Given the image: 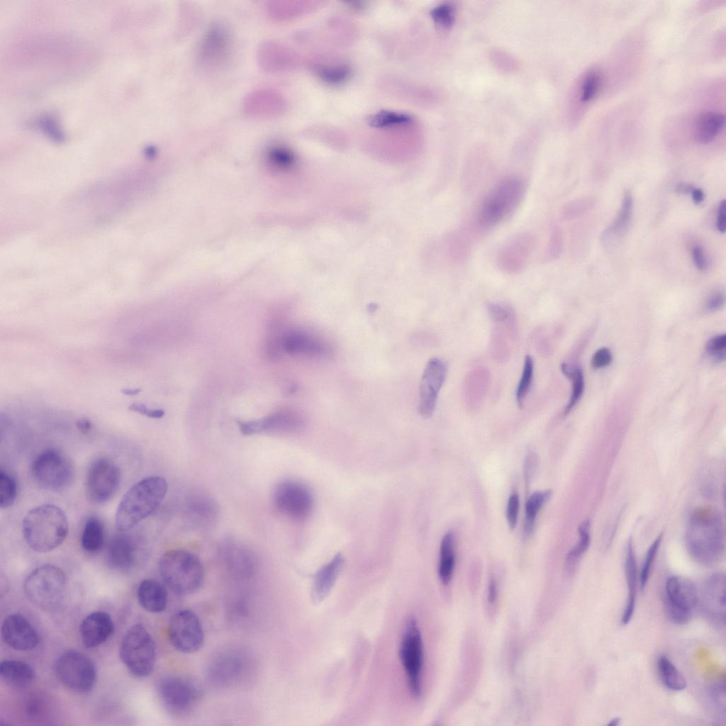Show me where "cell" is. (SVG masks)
Returning a JSON list of instances; mask_svg holds the SVG:
<instances>
[{
	"label": "cell",
	"instance_id": "obj_1",
	"mask_svg": "<svg viewBox=\"0 0 726 726\" xmlns=\"http://www.w3.org/2000/svg\"><path fill=\"white\" fill-rule=\"evenodd\" d=\"M686 544L697 562L705 566L718 562L725 550V530L720 514L711 508L694 511L687 527Z\"/></svg>",
	"mask_w": 726,
	"mask_h": 726
},
{
	"label": "cell",
	"instance_id": "obj_2",
	"mask_svg": "<svg viewBox=\"0 0 726 726\" xmlns=\"http://www.w3.org/2000/svg\"><path fill=\"white\" fill-rule=\"evenodd\" d=\"M167 491L166 480L149 476L134 484L123 495L116 513V527L119 532L133 529L160 506Z\"/></svg>",
	"mask_w": 726,
	"mask_h": 726
},
{
	"label": "cell",
	"instance_id": "obj_3",
	"mask_svg": "<svg viewBox=\"0 0 726 726\" xmlns=\"http://www.w3.org/2000/svg\"><path fill=\"white\" fill-rule=\"evenodd\" d=\"M69 531L67 516L60 507L43 504L33 508L23 518L22 533L30 549L50 552L66 539Z\"/></svg>",
	"mask_w": 726,
	"mask_h": 726
},
{
	"label": "cell",
	"instance_id": "obj_4",
	"mask_svg": "<svg viewBox=\"0 0 726 726\" xmlns=\"http://www.w3.org/2000/svg\"><path fill=\"white\" fill-rule=\"evenodd\" d=\"M159 571L165 585L180 596L196 592L205 579L204 567L199 558L183 549L166 552L159 561Z\"/></svg>",
	"mask_w": 726,
	"mask_h": 726
},
{
	"label": "cell",
	"instance_id": "obj_5",
	"mask_svg": "<svg viewBox=\"0 0 726 726\" xmlns=\"http://www.w3.org/2000/svg\"><path fill=\"white\" fill-rule=\"evenodd\" d=\"M526 185L518 176L501 179L483 199L476 215V223L483 229L491 228L506 219L523 198Z\"/></svg>",
	"mask_w": 726,
	"mask_h": 726
},
{
	"label": "cell",
	"instance_id": "obj_6",
	"mask_svg": "<svg viewBox=\"0 0 726 726\" xmlns=\"http://www.w3.org/2000/svg\"><path fill=\"white\" fill-rule=\"evenodd\" d=\"M66 583V576L61 569L52 564H43L26 577L23 590L32 603L43 610H50L62 603Z\"/></svg>",
	"mask_w": 726,
	"mask_h": 726
},
{
	"label": "cell",
	"instance_id": "obj_7",
	"mask_svg": "<svg viewBox=\"0 0 726 726\" xmlns=\"http://www.w3.org/2000/svg\"><path fill=\"white\" fill-rule=\"evenodd\" d=\"M123 663L136 677L149 676L155 662L154 640L140 624L133 625L125 634L120 649Z\"/></svg>",
	"mask_w": 726,
	"mask_h": 726
},
{
	"label": "cell",
	"instance_id": "obj_8",
	"mask_svg": "<svg viewBox=\"0 0 726 726\" xmlns=\"http://www.w3.org/2000/svg\"><path fill=\"white\" fill-rule=\"evenodd\" d=\"M399 657L404 669L410 693L416 698L422 693L423 644L417 621L410 618L405 623L399 647Z\"/></svg>",
	"mask_w": 726,
	"mask_h": 726
},
{
	"label": "cell",
	"instance_id": "obj_9",
	"mask_svg": "<svg viewBox=\"0 0 726 726\" xmlns=\"http://www.w3.org/2000/svg\"><path fill=\"white\" fill-rule=\"evenodd\" d=\"M157 692L165 710L177 717L189 714L201 698V691L195 683L189 678L174 675L160 678L157 684Z\"/></svg>",
	"mask_w": 726,
	"mask_h": 726
},
{
	"label": "cell",
	"instance_id": "obj_10",
	"mask_svg": "<svg viewBox=\"0 0 726 726\" xmlns=\"http://www.w3.org/2000/svg\"><path fill=\"white\" fill-rule=\"evenodd\" d=\"M31 473L35 483L49 491L61 490L67 486L74 474L69 458L54 448L46 449L35 457Z\"/></svg>",
	"mask_w": 726,
	"mask_h": 726
},
{
	"label": "cell",
	"instance_id": "obj_11",
	"mask_svg": "<svg viewBox=\"0 0 726 726\" xmlns=\"http://www.w3.org/2000/svg\"><path fill=\"white\" fill-rule=\"evenodd\" d=\"M54 670L58 679L73 691L86 693L96 682L95 665L81 652L69 650L62 654L55 661Z\"/></svg>",
	"mask_w": 726,
	"mask_h": 726
},
{
	"label": "cell",
	"instance_id": "obj_12",
	"mask_svg": "<svg viewBox=\"0 0 726 726\" xmlns=\"http://www.w3.org/2000/svg\"><path fill=\"white\" fill-rule=\"evenodd\" d=\"M272 498L277 510L291 520H304L312 511L313 500L311 492L298 481L279 482L275 486Z\"/></svg>",
	"mask_w": 726,
	"mask_h": 726
},
{
	"label": "cell",
	"instance_id": "obj_13",
	"mask_svg": "<svg viewBox=\"0 0 726 726\" xmlns=\"http://www.w3.org/2000/svg\"><path fill=\"white\" fill-rule=\"evenodd\" d=\"M121 479L120 467L114 461L106 457L94 459L90 464L86 479L87 497L97 504L109 501L116 492Z\"/></svg>",
	"mask_w": 726,
	"mask_h": 726
},
{
	"label": "cell",
	"instance_id": "obj_14",
	"mask_svg": "<svg viewBox=\"0 0 726 726\" xmlns=\"http://www.w3.org/2000/svg\"><path fill=\"white\" fill-rule=\"evenodd\" d=\"M667 613L677 625L686 624L698 602V593L694 583L678 576L669 577L665 584Z\"/></svg>",
	"mask_w": 726,
	"mask_h": 726
},
{
	"label": "cell",
	"instance_id": "obj_15",
	"mask_svg": "<svg viewBox=\"0 0 726 726\" xmlns=\"http://www.w3.org/2000/svg\"><path fill=\"white\" fill-rule=\"evenodd\" d=\"M167 631L170 643L182 653H194L203 646V629L199 617L191 610L175 612L169 619Z\"/></svg>",
	"mask_w": 726,
	"mask_h": 726
},
{
	"label": "cell",
	"instance_id": "obj_16",
	"mask_svg": "<svg viewBox=\"0 0 726 726\" xmlns=\"http://www.w3.org/2000/svg\"><path fill=\"white\" fill-rule=\"evenodd\" d=\"M447 372V366L442 359L434 357L428 362L420 384L418 411L423 417L429 418L432 415Z\"/></svg>",
	"mask_w": 726,
	"mask_h": 726
},
{
	"label": "cell",
	"instance_id": "obj_17",
	"mask_svg": "<svg viewBox=\"0 0 726 726\" xmlns=\"http://www.w3.org/2000/svg\"><path fill=\"white\" fill-rule=\"evenodd\" d=\"M535 247V238L530 233L513 237L499 251L497 256L498 267L508 274L522 272L528 264Z\"/></svg>",
	"mask_w": 726,
	"mask_h": 726
},
{
	"label": "cell",
	"instance_id": "obj_18",
	"mask_svg": "<svg viewBox=\"0 0 726 726\" xmlns=\"http://www.w3.org/2000/svg\"><path fill=\"white\" fill-rule=\"evenodd\" d=\"M303 423V419L300 414L286 410L268 415L262 420L239 421L238 426L242 434L251 435L261 432H294L299 430Z\"/></svg>",
	"mask_w": 726,
	"mask_h": 726
},
{
	"label": "cell",
	"instance_id": "obj_19",
	"mask_svg": "<svg viewBox=\"0 0 726 726\" xmlns=\"http://www.w3.org/2000/svg\"><path fill=\"white\" fill-rule=\"evenodd\" d=\"M245 658L244 655L237 650H228L219 654L210 664V680L221 686L235 684L245 675L247 669V661Z\"/></svg>",
	"mask_w": 726,
	"mask_h": 726
},
{
	"label": "cell",
	"instance_id": "obj_20",
	"mask_svg": "<svg viewBox=\"0 0 726 726\" xmlns=\"http://www.w3.org/2000/svg\"><path fill=\"white\" fill-rule=\"evenodd\" d=\"M1 636L8 646L18 651L32 650L38 643L35 629L26 618L18 614L9 615L4 619Z\"/></svg>",
	"mask_w": 726,
	"mask_h": 726
},
{
	"label": "cell",
	"instance_id": "obj_21",
	"mask_svg": "<svg viewBox=\"0 0 726 726\" xmlns=\"http://www.w3.org/2000/svg\"><path fill=\"white\" fill-rule=\"evenodd\" d=\"M702 608L708 617L715 622L725 621V576L716 573L705 581L701 592Z\"/></svg>",
	"mask_w": 726,
	"mask_h": 726
},
{
	"label": "cell",
	"instance_id": "obj_22",
	"mask_svg": "<svg viewBox=\"0 0 726 726\" xmlns=\"http://www.w3.org/2000/svg\"><path fill=\"white\" fill-rule=\"evenodd\" d=\"M120 532L111 540L107 547L106 557L112 568L127 571L140 562V550L134 537L126 532Z\"/></svg>",
	"mask_w": 726,
	"mask_h": 726
},
{
	"label": "cell",
	"instance_id": "obj_23",
	"mask_svg": "<svg viewBox=\"0 0 726 726\" xmlns=\"http://www.w3.org/2000/svg\"><path fill=\"white\" fill-rule=\"evenodd\" d=\"M283 350L294 355L311 357L326 354L325 343L316 335L303 330H292L286 333L281 340Z\"/></svg>",
	"mask_w": 726,
	"mask_h": 726
},
{
	"label": "cell",
	"instance_id": "obj_24",
	"mask_svg": "<svg viewBox=\"0 0 726 726\" xmlns=\"http://www.w3.org/2000/svg\"><path fill=\"white\" fill-rule=\"evenodd\" d=\"M230 45L228 30L220 25L213 26L202 41L200 50L201 62L209 66L225 62L230 51Z\"/></svg>",
	"mask_w": 726,
	"mask_h": 726
},
{
	"label": "cell",
	"instance_id": "obj_25",
	"mask_svg": "<svg viewBox=\"0 0 726 726\" xmlns=\"http://www.w3.org/2000/svg\"><path fill=\"white\" fill-rule=\"evenodd\" d=\"M114 624L109 614L96 611L89 614L80 625L83 644L93 648L104 642L113 633Z\"/></svg>",
	"mask_w": 726,
	"mask_h": 726
},
{
	"label": "cell",
	"instance_id": "obj_26",
	"mask_svg": "<svg viewBox=\"0 0 726 726\" xmlns=\"http://www.w3.org/2000/svg\"><path fill=\"white\" fill-rule=\"evenodd\" d=\"M343 564L344 557L342 554L338 553L318 570L314 576L311 593L312 599L315 603L322 602L328 596Z\"/></svg>",
	"mask_w": 726,
	"mask_h": 726
},
{
	"label": "cell",
	"instance_id": "obj_27",
	"mask_svg": "<svg viewBox=\"0 0 726 726\" xmlns=\"http://www.w3.org/2000/svg\"><path fill=\"white\" fill-rule=\"evenodd\" d=\"M138 600L141 607L150 613H160L165 610L168 593L165 586L155 579L142 581L137 591Z\"/></svg>",
	"mask_w": 726,
	"mask_h": 726
},
{
	"label": "cell",
	"instance_id": "obj_28",
	"mask_svg": "<svg viewBox=\"0 0 726 726\" xmlns=\"http://www.w3.org/2000/svg\"><path fill=\"white\" fill-rule=\"evenodd\" d=\"M625 572L627 587V598L625 610L623 611L621 623L628 624L634 614L637 594V565L632 539H629L626 545Z\"/></svg>",
	"mask_w": 726,
	"mask_h": 726
},
{
	"label": "cell",
	"instance_id": "obj_29",
	"mask_svg": "<svg viewBox=\"0 0 726 726\" xmlns=\"http://www.w3.org/2000/svg\"><path fill=\"white\" fill-rule=\"evenodd\" d=\"M247 549L230 542L223 549V559L228 570L235 576L247 577L253 571L255 561Z\"/></svg>",
	"mask_w": 726,
	"mask_h": 726
},
{
	"label": "cell",
	"instance_id": "obj_30",
	"mask_svg": "<svg viewBox=\"0 0 726 726\" xmlns=\"http://www.w3.org/2000/svg\"><path fill=\"white\" fill-rule=\"evenodd\" d=\"M725 116L715 112L700 114L695 123L694 138L700 144L713 141L725 125Z\"/></svg>",
	"mask_w": 726,
	"mask_h": 726
},
{
	"label": "cell",
	"instance_id": "obj_31",
	"mask_svg": "<svg viewBox=\"0 0 726 726\" xmlns=\"http://www.w3.org/2000/svg\"><path fill=\"white\" fill-rule=\"evenodd\" d=\"M0 674L10 686L24 687L33 680L34 672L27 663L19 660H4L0 664Z\"/></svg>",
	"mask_w": 726,
	"mask_h": 726
},
{
	"label": "cell",
	"instance_id": "obj_32",
	"mask_svg": "<svg viewBox=\"0 0 726 726\" xmlns=\"http://www.w3.org/2000/svg\"><path fill=\"white\" fill-rule=\"evenodd\" d=\"M279 102L278 96L272 91L259 90L247 98L245 109L252 115L271 116L277 113Z\"/></svg>",
	"mask_w": 726,
	"mask_h": 726
},
{
	"label": "cell",
	"instance_id": "obj_33",
	"mask_svg": "<svg viewBox=\"0 0 726 726\" xmlns=\"http://www.w3.org/2000/svg\"><path fill=\"white\" fill-rule=\"evenodd\" d=\"M455 565L454 535L447 532L442 537L440 547L438 575L444 585H448L452 579Z\"/></svg>",
	"mask_w": 726,
	"mask_h": 726
},
{
	"label": "cell",
	"instance_id": "obj_34",
	"mask_svg": "<svg viewBox=\"0 0 726 726\" xmlns=\"http://www.w3.org/2000/svg\"><path fill=\"white\" fill-rule=\"evenodd\" d=\"M105 530L102 521L96 517L89 518L85 523L82 537V549L89 553H96L104 546Z\"/></svg>",
	"mask_w": 726,
	"mask_h": 726
},
{
	"label": "cell",
	"instance_id": "obj_35",
	"mask_svg": "<svg viewBox=\"0 0 726 726\" xmlns=\"http://www.w3.org/2000/svg\"><path fill=\"white\" fill-rule=\"evenodd\" d=\"M657 666L659 677L667 688L678 691L686 687L685 678L666 655L658 657Z\"/></svg>",
	"mask_w": 726,
	"mask_h": 726
},
{
	"label": "cell",
	"instance_id": "obj_36",
	"mask_svg": "<svg viewBox=\"0 0 726 726\" xmlns=\"http://www.w3.org/2000/svg\"><path fill=\"white\" fill-rule=\"evenodd\" d=\"M552 491L550 489L534 492L527 498L525 503V518L523 526V536L529 537L533 531L535 518L550 498Z\"/></svg>",
	"mask_w": 726,
	"mask_h": 726
},
{
	"label": "cell",
	"instance_id": "obj_37",
	"mask_svg": "<svg viewBox=\"0 0 726 726\" xmlns=\"http://www.w3.org/2000/svg\"><path fill=\"white\" fill-rule=\"evenodd\" d=\"M633 200L630 191L625 193L619 214L614 222L604 232L603 237H619L627 230L632 213Z\"/></svg>",
	"mask_w": 726,
	"mask_h": 726
},
{
	"label": "cell",
	"instance_id": "obj_38",
	"mask_svg": "<svg viewBox=\"0 0 726 726\" xmlns=\"http://www.w3.org/2000/svg\"><path fill=\"white\" fill-rule=\"evenodd\" d=\"M561 369L563 374L569 377L572 381V389L570 399L564 411V415H567L576 405L582 396L584 388V379L583 372L579 367H573L568 364L563 363L561 365Z\"/></svg>",
	"mask_w": 726,
	"mask_h": 726
},
{
	"label": "cell",
	"instance_id": "obj_39",
	"mask_svg": "<svg viewBox=\"0 0 726 726\" xmlns=\"http://www.w3.org/2000/svg\"><path fill=\"white\" fill-rule=\"evenodd\" d=\"M590 527L591 523L588 519L579 525V541L568 553L566 558V566L569 571L574 569L580 558L588 548L591 541Z\"/></svg>",
	"mask_w": 726,
	"mask_h": 726
},
{
	"label": "cell",
	"instance_id": "obj_40",
	"mask_svg": "<svg viewBox=\"0 0 726 726\" xmlns=\"http://www.w3.org/2000/svg\"><path fill=\"white\" fill-rule=\"evenodd\" d=\"M412 120L411 116L406 113L381 111L371 116L368 119V123L374 128H388L406 125Z\"/></svg>",
	"mask_w": 726,
	"mask_h": 726
},
{
	"label": "cell",
	"instance_id": "obj_41",
	"mask_svg": "<svg viewBox=\"0 0 726 726\" xmlns=\"http://www.w3.org/2000/svg\"><path fill=\"white\" fill-rule=\"evenodd\" d=\"M534 362L530 355H526L520 380L515 392L516 402L520 408H523L525 400L529 393L533 378Z\"/></svg>",
	"mask_w": 726,
	"mask_h": 726
},
{
	"label": "cell",
	"instance_id": "obj_42",
	"mask_svg": "<svg viewBox=\"0 0 726 726\" xmlns=\"http://www.w3.org/2000/svg\"><path fill=\"white\" fill-rule=\"evenodd\" d=\"M17 495V485L14 478L6 471H0V507H11Z\"/></svg>",
	"mask_w": 726,
	"mask_h": 726
},
{
	"label": "cell",
	"instance_id": "obj_43",
	"mask_svg": "<svg viewBox=\"0 0 726 726\" xmlns=\"http://www.w3.org/2000/svg\"><path fill=\"white\" fill-rule=\"evenodd\" d=\"M601 80V73L598 70L592 69L586 73L581 84V101H589L596 95L600 89Z\"/></svg>",
	"mask_w": 726,
	"mask_h": 726
},
{
	"label": "cell",
	"instance_id": "obj_44",
	"mask_svg": "<svg viewBox=\"0 0 726 726\" xmlns=\"http://www.w3.org/2000/svg\"><path fill=\"white\" fill-rule=\"evenodd\" d=\"M434 22L442 28H449L455 21L454 7L449 4H442L435 7L430 12Z\"/></svg>",
	"mask_w": 726,
	"mask_h": 726
},
{
	"label": "cell",
	"instance_id": "obj_45",
	"mask_svg": "<svg viewBox=\"0 0 726 726\" xmlns=\"http://www.w3.org/2000/svg\"><path fill=\"white\" fill-rule=\"evenodd\" d=\"M661 538H662V534H660L656 538V540L654 541V542L650 545V547H649V549H648V550L647 552V554H646V556H645V558H644V562H643L642 568V570L640 571V578H639V579H640V588H641L642 591H644L645 589V587H646L647 583L648 582V579H649V575H650V572H651L652 566L653 562L654 561V558H655V556L657 554V550H658V549L659 547V545H660V543H661Z\"/></svg>",
	"mask_w": 726,
	"mask_h": 726
},
{
	"label": "cell",
	"instance_id": "obj_46",
	"mask_svg": "<svg viewBox=\"0 0 726 726\" xmlns=\"http://www.w3.org/2000/svg\"><path fill=\"white\" fill-rule=\"evenodd\" d=\"M318 72L322 79L330 83L343 82L350 75V70L346 66L322 67Z\"/></svg>",
	"mask_w": 726,
	"mask_h": 726
},
{
	"label": "cell",
	"instance_id": "obj_47",
	"mask_svg": "<svg viewBox=\"0 0 726 726\" xmlns=\"http://www.w3.org/2000/svg\"><path fill=\"white\" fill-rule=\"evenodd\" d=\"M562 248V236L559 228L554 227L549 236L547 246L544 251V259L550 262L559 255Z\"/></svg>",
	"mask_w": 726,
	"mask_h": 726
},
{
	"label": "cell",
	"instance_id": "obj_48",
	"mask_svg": "<svg viewBox=\"0 0 726 726\" xmlns=\"http://www.w3.org/2000/svg\"><path fill=\"white\" fill-rule=\"evenodd\" d=\"M726 337L725 335H717L710 339L707 345L706 350L713 358L717 361H722L725 357Z\"/></svg>",
	"mask_w": 726,
	"mask_h": 726
},
{
	"label": "cell",
	"instance_id": "obj_49",
	"mask_svg": "<svg viewBox=\"0 0 726 726\" xmlns=\"http://www.w3.org/2000/svg\"><path fill=\"white\" fill-rule=\"evenodd\" d=\"M519 505L520 501L518 493H513L509 497L506 509V519L511 529H514L517 524Z\"/></svg>",
	"mask_w": 726,
	"mask_h": 726
},
{
	"label": "cell",
	"instance_id": "obj_50",
	"mask_svg": "<svg viewBox=\"0 0 726 726\" xmlns=\"http://www.w3.org/2000/svg\"><path fill=\"white\" fill-rule=\"evenodd\" d=\"M612 361V355L608 348L603 347L598 350L593 355L591 365L594 369H600L610 364Z\"/></svg>",
	"mask_w": 726,
	"mask_h": 726
},
{
	"label": "cell",
	"instance_id": "obj_51",
	"mask_svg": "<svg viewBox=\"0 0 726 726\" xmlns=\"http://www.w3.org/2000/svg\"><path fill=\"white\" fill-rule=\"evenodd\" d=\"M488 310L491 317L496 321L505 320L510 315L508 308L499 303H490Z\"/></svg>",
	"mask_w": 726,
	"mask_h": 726
},
{
	"label": "cell",
	"instance_id": "obj_52",
	"mask_svg": "<svg viewBox=\"0 0 726 726\" xmlns=\"http://www.w3.org/2000/svg\"><path fill=\"white\" fill-rule=\"evenodd\" d=\"M583 208V201L578 200L567 203L562 210V216L565 219H571L579 216Z\"/></svg>",
	"mask_w": 726,
	"mask_h": 726
},
{
	"label": "cell",
	"instance_id": "obj_53",
	"mask_svg": "<svg viewBox=\"0 0 726 726\" xmlns=\"http://www.w3.org/2000/svg\"><path fill=\"white\" fill-rule=\"evenodd\" d=\"M26 713L32 718H38L45 711L44 703L38 698H31L26 705Z\"/></svg>",
	"mask_w": 726,
	"mask_h": 726
},
{
	"label": "cell",
	"instance_id": "obj_54",
	"mask_svg": "<svg viewBox=\"0 0 726 726\" xmlns=\"http://www.w3.org/2000/svg\"><path fill=\"white\" fill-rule=\"evenodd\" d=\"M692 257L693 262L698 269L700 271H704L707 269V259L705 256L704 252L703 251L700 247L696 246L693 248Z\"/></svg>",
	"mask_w": 726,
	"mask_h": 726
},
{
	"label": "cell",
	"instance_id": "obj_55",
	"mask_svg": "<svg viewBox=\"0 0 726 726\" xmlns=\"http://www.w3.org/2000/svg\"><path fill=\"white\" fill-rule=\"evenodd\" d=\"M724 295L719 291L715 292L707 300L705 307L709 311H715L724 305Z\"/></svg>",
	"mask_w": 726,
	"mask_h": 726
},
{
	"label": "cell",
	"instance_id": "obj_56",
	"mask_svg": "<svg viewBox=\"0 0 726 726\" xmlns=\"http://www.w3.org/2000/svg\"><path fill=\"white\" fill-rule=\"evenodd\" d=\"M717 228L721 233L726 231V201H720L717 210Z\"/></svg>",
	"mask_w": 726,
	"mask_h": 726
},
{
	"label": "cell",
	"instance_id": "obj_57",
	"mask_svg": "<svg viewBox=\"0 0 726 726\" xmlns=\"http://www.w3.org/2000/svg\"><path fill=\"white\" fill-rule=\"evenodd\" d=\"M498 597V587L494 578L489 579L487 591V601L489 607L494 606Z\"/></svg>",
	"mask_w": 726,
	"mask_h": 726
},
{
	"label": "cell",
	"instance_id": "obj_58",
	"mask_svg": "<svg viewBox=\"0 0 726 726\" xmlns=\"http://www.w3.org/2000/svg\"><path fill=\"white\" fill-rule=\"evenodd\" d=\"M76 427L80 432L86 434L91 430L92 425L88 419L82 418L77 421Z\"/></svg>",
	"mask_w": 726,
	"mask_h": 726
},
{
	"label": "cell",
	"instance_id": "obj_59",
	"mask_svg": "<svg viewBox=\"0 0 726 726\" xmlns=\"http://www.w3.org/2000/svg\"><path fill=\"white\" fill-rule=\"evenodd\" d=\"M129 410L147 416L150 409L143 403H134L129 406Z\"/></svg>",
	"mask_w": 726,
	"mask_h": 726
},
{
	"label": "cell",
	"instance_id": "obj_60",
	"mask_svg": "<svg viewBox=\"0 0 726 726\" xmlns=\"http://www.w3.org/2000/svg\"><path fill=\"white\" fill-rule=\"evenodd\" d=\"M691 194L693 201L696 204H700L703 201L704 193L700 189L693 188Z\"/></svg>",
	"mask_w": 726,
	"mask_h": 726
},
{
	"label": "cell",
	"instance_id": "obj_61",
	"mask_svg": "<svg viewBox=\"0 0 726 726\" xmlns=\"http://www.w3.org/2000/svg\"><path fill=\"white\" fill-rule=\"evenodd\" d=\"M693 189V187L691 185L683 183L678 184L676 187V191L680 194L691 193Z\"/></svg>",
	"mask_w": 726,
	"mask_h": 726
},
{
	"label": "cell",
	"instance_id": "obj_62",
	"mask_svg": "<svg viewBox=\"0 0 726 726\" xmlns=\"http://www.w3.org/2000/svg\"><path fill=\"white\" fill-rule=\"evenodd\" d=\"M164 415V411L162 409H150L147 415V417L151 418H160Z\"/></svg>",
	"mask_w": 726,
	"mask_h": 726
},
{
	"label": "cell",
	"instance_id": "obj_63",
	"mask_svg": "<svg viewBox=\"0 0 726 726\" xmlns=\"http://www.w3.org/2000/svg\"><path fill=\"white\" fill-rule=\"evenodd\" d=\"M140 392V389H123L121 390V393L125 396H133L138 394Z\"/></svg>",
	"mask_w": 726,
	"mask_h": 726
},
{
	"label": "cell",
	"instance_id": "obj_64",
	"mask_svg": "<svg viewBox=\"0 0 726 726\" xmlns=\"http://www.w3.org/2000/svg\"><path fill=\"white\" fill-rule=\"evenodd\" d=\"M620 721L621 720H620V717H614V718H613L612 720H610V722L608 723V725H609V726H617V725H620Z\"/></svg>",
	"mask_w": 726,
	"mask_h": 726
}]
</instances>
